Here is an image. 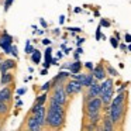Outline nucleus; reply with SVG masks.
<instances>
[{
  "mask_svg": "<svg viewBox=\"0 0 131 131\" xmlns=\"http://www.w3.org/2000/svg\"><path fill=\"white\" fill-rule=\"evenodd\" d=\"M125 97H127V93H125L124 90L123 92H118V94H117L116 97H113V100L110 102V107H113V106H117V104H120V103H124L125 102Z\"/></svg>",
  "mask_w": 131,
  "mask_h": 131,
  "instance_id": "nucleus-17",
  "label": "nucleus"
},
{
  "mask_svg": "<svg viewBox=\"0 0 131 131\" xmlns=\"http://www.w3.org/2000/svg\"><path fill=\"white\" fill-rule=\"evenodd\" d=\"M108 107H110V106H108ZM124 113H125V102L110 107L108 114H110V118H111V121L114 123V125L123 121V118H124Z\"/></svg>",
  "mask_w": 131,
  "mask_h": 131,
  "instance_id": "nucleus-3",
  "label": "nucleus"
},
{
  "mask_svg": "<svg viewBox=\"0 0 131 131\" xmlns=\"http://www.w3.org/2000/svg\"><path fill=\"white\" fill-rule=\"evenodd\" d=\"M110 42H111V45H113V48H117V47H118V38H110Z\"/></svg>",
  "mask_w": 131,
  "mask_h": 131,
  "instance_id": "nucleus-27",
  "label": "nucleus"
},
{
  "mask_svg": "<svg viewBox=\"0 0 131 131\" xmlns=\"http://www.w3.org/2000/svg\"><path fill=\"white\" fill-rule=\"evenodd\" d=\"M41 42H42V44H44V45H47V47H48V45H49V44H51V40H48V38H44V40H42V41H41Z\"/></svg>",
  "mask_w": 131,
  "mask_h": 131,
  "instance_id": "nucleus-33",
  "label": "nucleus"
},
{
  "mask_svg": "<svg viewBox=\"0 0 131 131\" xmlns=\"http://www.w3.org/2000/svg\"><path fill=\"white\" fill-rule=\"evenodd\" d=\"M113 94H114V88L113 89H110V90H107V92H104V93H102L100 94V99H102V103H103V106H108L110 104V102L113 100Z\"/></svg>",
  "mask_w": 131,
  "mask_h": 131,
  "instance_id": "nucleus-15",
  "label": "nucleus"
},
{
  "mask_svg": "<svg viewBox=\"0 0 131 131\" xmlns=\"http://www.w3.org/2000/svg\"><path fill=\"white\" fill-rule=\"evenodd\" d=\"M65 118L66 113L57 111L47 107V118H45V128L49 130H61L65 127Z\"/></svg>",
  "mask_w": 131,
  "mask_h": 131,
  "instance_id": "nucleus-1",
  "label": "nucleus"
},
{
  "mask_svg": "<svg viewBox=\"0 0 131 131\" xmlns=\"http://www.w3.org/2000/svg\"><path fill=\"white\" fill-rule=\"evenodd\" d=\"M13 80H14V75L12 73V71L3 72V73H2V78H0V85L2 86L10 85V83H13Z\"/></svg>",
  "mask_w": 131,
  "mask_h": 131,
  "instance_id": "nucleus-13",
  "label": "nucleus"
},
{
  "mask_svg": "<svg viewBox=\"0 0 131 131\" xmlns=\"http://www.w3.org/2000/svg\"><path fill=\"white\" fill-rule=\"evenodd\" d=\"M85 68H86V69H89V71L92 72V69H93L94 66H93V63H92V62H86V63H85Z\"/></svg>",
  "mask_w": 131,
  "mask_h": 131,
  "instance_id": "nucleus-30",
  "label": "nucleus"
},
{
  "mask_svg": "<svg viewBox=\"0 0 131 131\" xmlns=\"http://www.w3.org/2000/svg\"><path fill=\"white\" fill-rule=\"evenodd\" d=\"M94 80H96V79H94V76H93L92 72H90V73H86L85 75V79H83V82H82V86H83V88H89Z\"/></svg>",
  "mask_w": 131,
  "mask_h": 131,
  "instance_id": "nucleus-20",
  "label": "nucleus"
},
{
  "mask_svg": "<svg viewBox=\"0 0 131 131\" xmlns=\"http://www.w3.org/2000/svg\"><path fill=\"white\" fill-rule=\"evenodd\" d=\"M82 90H83V86H82V83L78 82V80L71 79V80H68V82H65V92H66V94H68V97L75 96V94L80 93Z\"/></svg>",
  "mask_w": 131,
  "mask_h": 131,
  "instance_id": "nucleus-6",
  "label": "nucleus"
},
{
  "mask_svg": "<svg viewBox=\"0 0 131 131\" xmlns=\"http://www.w3.org/2000/svg\"><path fill=\"white\" fill-rule=\"evenodd\" d=\"M82 62H80L79 59H76L75 61L73 63H69L68 66H66V68L69 69V71H71V73H79L80 72V69H82Z\"/></svg>",
  "mask_w": 131,
  "mask_h": 131,
  "instance_id": "nucleus-19",
  "label": "nucleus"
},
{
  "mask_svg": "<svg viewBox=\"0 0 131 131\" xmlns=\"http://www.w3.org/2000/svg\"><path fill=\"white\" fill-rule=\"evenodd\" d=\"M114 88V82L111 78H106V79L102 80V83H100V94L104 93V92L110 90V89Z\"/></svg>",
  "mask_w": 131,
  "mask_h": 131,
  "instance_id": "nucleus-14",
  "label": "nucleus"
},
{
  "mask_svg": "<svg viewBox=\"0 0 131 131\" xmlns=\"http://www.w3.org/2000/svg\"><path fill=\"white\" fill-rule=\"evenodd\" d=\"M32 51H34V48H32L31 42H30V41H27V42H26V54H30V55H31Z\"/></svg>",
  "mask_w": 131,
  "mask_h": 131,
  "instance_id": "nucleus-26",
  "label": "nucleus"
},
{
  "mask_svg": "<svg viewBox=\"0 0 131 131\" xmlns=\"http://www.w3.org/2000/svg\"><path fill=\"white\" fill-rule=\"evenodd\" d=\"M68 30H71V31H73V32H79L80 31V28H79V27H71V28H68Z\"/></svg>",
  "mask_w": 131,
  "mask_h": 131,
  "instance_id": "nucleus-35",
  "label": "nucleus"
},
{
  "mask_svg": "<svg viewBox=\"0 0 131 131\" xmlns=\"http://www.w3.org/2000/svg\"><path fill=\"white\" fill-rule=\"evenodd\" d=\"M12 97H13V86H12V83H10V85L3 86V89L0 90V102L9 103L10 100H12Z\"/></svg>",
  "mask_w": 131,
  "mask_h": 131,
  "instance_id": "nucleus-10",
  "label": "nucleus"
},
{
  "mask_svg": "<svg viewBox=\"0 0 131 131\" xmlns=\"http://www.w3.org/2000/svg\"><path fill=\"white\" fill-rule=\"evenodd\" d=\"M12 3H13V0H6V3H4V10H9V7L12 6Z\"/></svg>",
  "mask_w": 131,
  "mask_h": 131,
  "instance_id": "nucleus-29",
  "label": "nucleus"
},
{
  "mask_svg": "<svg viewBox=\"0 0 131 131\" xmlns=\"http://www.w3.org/2000/svg\"><path fill=\"white\" fill-rule=\"evenodd\" d=\"M103 108V103L100 97H93V99H89L85 102V114H94V113H102Z\"/></svg>",
  "mask_w": 131,
  "mask_h": 131,
  "instance_id": "nucleus-4",
  "label": "nucleus"
},
{
  "mask_svg": "<svg viewBox=\"0 0 131 131\" xmlns=\"http://www.w3.org/2000/svg\"><path fill=\"white\" fill-rule=\"evenodd\" d=\"M47 100H48V93H47V92H42V94L37 96V99H35V103H38V104H45Z\"/></svg>",
  "mask_w": 131,
  "mask_h": 131,
  "instance_id": "nucleus-22",
  "label": "nucleus"
},
{
  "mask_svg": "<svg viewBox=\"0 0 131 131\" xmlns=\"http://www.w3.org/2000/svg\"><path fill=\"white\" fill-rule=\"evenodd\" d=\"M71 76V72H68V71H61L57 75V76L52 79V83H58V82H62V83H65L66 82V79Z\"/></svg>",
  "mask_w": 131,
  "mask_h": 131,
  "instance_id": "nucleus-18",
  "label": "nucleus"
},
{
  "mask_svg": "<svg viewBox=\"0 0 131 131\" xmlns=\"http://www.w3.org/2000/svg\"><path fill=\"white\" fill-rule=\"evenodd\" d=\"M17 63H16L14 59H4L2 61V65H0V73L3 72H7V71H12V69H16Z\"/></svg>",
  "mask_w": 131,
  "mask_h": 131,
  "instance_id": "nucleus-12",
  "label": "nucleus"
},
{
  "mask_svg": "<svg viewBox=\"0 0 131 131\" xmlns=\"http://www.w3.org/2000/svg\"><path fill=\"white\" fill-rule=\"evenodd\" d=\"M12 45H13V37L9 32L3 31L2 35H0V47L3 48L4 54H12V51H13Z\"/></svg>",
  "mask_w": 131,
  "mask_h": 131,
  "instance_id": "nucleus-7",
  "label": "nucleus"
},
{
  "mask_svg": "<svg viewBox=\"0 0 131 131\" xmlns=\"http://www.w3.org/2000/svg\"><path fill=\"white\" fill-rule=\"evenodd\" d=\"M58 58H51V65H58Z\"/></svg>",
  "mask_w": 131,
  "mask_h": 131,
  "instance_id": "nucleus-36",
  "label": "nucleus"
},
{
  "mask_svg": "<svg viewBox=\"0 0 131 131\" xmlns=\"http://www.w3.org/2000/svg\"><path fill=\"white\" fill-rule=\"evenodd\" d=\"M24 127H26L28 131H40V130H42V125L35 120V117L32 116V114H30V116L27 117L26 125H24Z\"/></svg>",
  "mask_w": 131,
  "mask_h": 131,
  "instance_id": "nucleus-9",
  "label": "nucleus"
},
{
  "mask_svg": "<svg viewBox=\"0 0 131 131\" xmlns=\"http://www.w3.org/2000/svg\"><path fill=\"white\" fill-rule=\"evenodd\" d=\"M128 51H131V42H130V45H128Z\"/></svg>",
  "mask_w": 131,
  "mask_h": 131,
  "instance_id": "nucleus-47",
  "label": "nucleus"
},
{
  "mask_svg": "<svg viewBox=\"0 0 131 131\" xmlns=\"http://www.w3.org/2000/svg\"><path fill=\"white\" fill-rule=\"evenodd\" d=\"M102 123H103V130L104 131H113L114 130V123L111 121L108 113H106V116L102 118Z\"/></svg>",
  "mask_w": 131,
  "mask_h": 131,
  "instance_id": "nucleus-16",
  "label": "nucleus"
},
{
  "mask_svg": "<svg viewBox=\"0 0 131 131\" xmlns=\"http://www.w3.org/2000/svg\"><path fill=\"white\" fill-rule=\"evenodd\" d=\"M31 114L35 117V120L42 125V128H45V118H47V107H45V104L34 103L32 107H31Z\"/></svg>",
  "mask_w": 131,
  "mask_h": 131,
  "instance_id": "nucleus-5",
  "label": "nucleus"
},
{
  "mask_svg": "<svg viewBox=\"0 0 131 131\" xmlns=\"http://www.w3.org/2000/svg\"><path fill=\"white\" fill-rule=\"evenodd\" d=\"M12 48H13V51H12V55H13V57H14V58H17V57H18V51H17V47H16V45H12Z\"/></svg>",
  "mask_w": 131,
  "mask_h": 131,
  "instance_id": "nucleus-28",
  "label": "nucleus"
},
{
  "mask_svg": "<svg viewBox=\"0 0 131 131\" xmlns=\"http://www.w3.org/2000/svg\"><path fill=\"white\" fill-rule=\"evenodd\" d=\"M31 61H32V63H40L41 62V52L40 51H37V49H34V51L31 52Z\"/></svg>",
  "mask_w": 131,
  "mask_h": 131,
  "instance_id": "nucleus-21",
  "label": "nucleus"
},
{
  "mask_svg": "<svg viewBox=\"0 0 131 131\" xmlns=\"http://www.w3.org/2000/svg\"><path fill=\"white\" fill-rule=\"evenodd\" d=\"M40 73H41V75H44V76H45V75H47V73H48V69H47V68H44V69H42V71H41V72H40Z\"/></svg>",
  "mask_w": 131,
  "mask_h": 131,
  "instance_id": "nucleus-39",
  "label": "nucleus"
},
{
  "mask_svg": "<svg viewBox=\"0 0 131 131\" xmlns=\"http://www.w3.org/2000/svg\"><path fill=\"white\" fill-rule=\"evenodd\" d=\"M104 68H106V72H107V75H110L111 78H117V76H118V72H117L116 69L113 68V66H110V65H106Z\"/></svg>",
  "mask_w": 131,
  "mask_h": 131,
  "instance_id": "nucleus-24",
  "label": "nucleus"
},
{
  "mask_svg": "<svg viewBox=\"0 0 131 131\" xmlns=\"http://www.w3.org/2000/svg\"><path fill=\"white\" fill-rule=\"evenodd\" d=\"M120 48H121V49H123V51H124V49H125V48H127V47H125V45H124V44H121V45H120Z\"/></svg>",
  "mask_w": 131,
  "mask_h": 131,
  "instance_id": "nucleus-46",
  "label": "nucleus"
},
{
  "mask_svg": "<svg viewBox=\"0 0 131 131\" xmlns=\"http://www.w3.org/2000/svg\"><path fill=\"white\" fill-rule=\"evenodd\" d=\"M92 73H93L94 79H96V80H100V82H102L103 79H106V76H107L106 68H104V65H102V63H99L97 66H94V68L92 69Z\"/></svg>",
  "mask_w": 131,
  "mask_h": 131,
  "instance_id": "nucleus-11",
  "label": "nucleus"
},
{
  "mask_svg": "<svg viewBox=\"0 0 131 131\" xmlns=\"http://www.w3.org/2000/svg\"><path fill=\"white\" fill-rule=\"evenodd\" d=\"M62 51H59V52H58V54H57V58H62Z\"/></svg>",
  "mask_w": 131,
  "mask_h": 131,
  "instance_id": "nucleus-43",
  "label": "nucleus"
},
{
  "mask_svg": "<svg viewBox=\"0 0 131 131\" xmlns=\"http://www.w3.org/2000/svg\"><path fill=\"white\" fill-rule=\"evenodd\" d=\"M86 89H88V92H86V94H85V102L89 100V99H93V97H99L100 96V83H97L96 80Z\"/></svg>",
  "mask_w": 131,
  "mask_h": 131,
  "instance_id": "nucleus-8",
  "label": "nucleus"
},
{
  "mask_svg": "<svg viewBox=\"0 0 131 131\" xmlns=\"http://www.w3.org/2000/svg\"><path fill=\"white\" fill-rule=\"evenodd\" d=\"M76 52H78V54H82L83 49H82V48H78V49H76Z\"/></svg>",
  "mask_w": 131,
  "mask_h": 131,
  "instance_id": "nucleus-44",
  "label": "nucleus"
},
{
  "mask_svg": "<svg viewBox=\"0 0 131 131\" xmlns=\"http://www.w3.org/2000/svg\"><path fill=\"white\" fill-rule=\"evenodd\" d=\"M40 23H41V26H42L44 28H45V27H47V21L44 20V18H40Z\"/></svg>",
  "mask_w": 131,
  "mask_h": 131,
  "instance_id": "nucleus-37",
  "label": "nucleus"
},
{
  "mask_svg": "<svg viewBox=\"0 0 131 131\" xmlns=\"http://www.w3.org/2000/svg\"><path fill=\"white\" fill-rule=\"evenodd\" d=\"M100 38H102V34H100V26H99V28H97V32H96V40L99 41Z\"/></svg>",
  "mask_w": 131,
  "mask_h": 131,
  "instance_id": "nucleus-34",
  "label": "nucleus"
},
{
  "mask_svg": "<svg viewBox=\"0 0 131 131\" xmlns=\"http://www.w3.org/2000/svg\"><path fill=\"white\" fill-rule=\"evenodd\" d=\"M83 41H85V40H83V38H78V41H76V44H78V45H80V44H82V42H83Z\"/></svg>",
  "mask_w": 131,
  "mask_h": 131,
  "instance_id": "nucleus-41",
  "label": "nucleus"
},
{
  "mask_svg": "<svg viewBox=\"0 0 131 131\" xmlns=\"http://www.w3.org/2000/svg\"><path fill=\"white\" fill-rule=\"evenodd\" d=\"M27 92L26 88H21V89H17V96H21V94H24Z\"/></svg>",
  "mask_w": 131,
  "mask_h": 131,
  "instance_id": "nucleus-31",
  "label": "nucleus"
},
{
  "mask_svg": "<svg viewBox=\"0 0 131 131\" xmlns=\"http://www.w3.org/2000/svg\"><path fill=\"white\" fill-rule=\"evenodd\" d=\"M51 85H52V80H51V82L44 83L42 86H40V90H41V92H48L49 89H51Z\"/></svg>",
  "mask_w": 131,
  "mask_h": 131,
  "instance_id": "nucleus-25",
  "label": "nucleus"
},
{
  "mask_svg": "<svg viewBox=\"0 0 131 131\" xmlns=\"http://www.w3.org/2000/svg\"><path fill=\"white\" fill-rule=\"evenodd\" d=\"M28 72H30V73H32V72H34V68H32V66H30V68H28Z\"/></svg>",
  "mask_w": 131,
  "mask_h": 131,
  "instance_id": "nucleus-45",
  "label": "nucleus"
},
{
  "mask_svg": "<svg viewBox=\"0 0 131 131\" xmlns=\"http://www.w3.org/2000/svg\"><path fill=\"white\" fill-rule=\"evenodd\" d=\"M63 21H65V16H61V17H59V23L63 24Z\"/></svg>",
  "mask_w": 131,
  "mask_h": 131,
  "instance_id": "nucleus-42",
  "label": "nucleus"
},
{
  "mask_svg": "<svg viewBox=\"0 0 131 131\" xmlns=\"http://www.w3.org/2000/svg\"><path fill=\"white\" fill-rule=\"evenodd\" d=\"M52 85H54V86H51L52 93H51V97H48V100H52L55 103L66 106V103H68V94L65 92V83L58 82V83H52Z\"/></svg>",
  "mask_w": 131,
  "mask_h": 131,
  "instance_id": "nucleus-2",
  "label": "nucleus"
},
{
  "mask_svg": "<svg viewBox=\"0 0 131 131\" xmlns=\"http://www.w3.org/2000/svg\"><path fill=\"white\" fill-rule=\"evenodd\" d=\"M100 26H103V27H110V23H108L107 20H102V21H100Z\"/></svg>",
  "mask_w": 131,
  "mask_h": 131,
  "instance_id": "nucleus-32",
  "label": "nucleus"
},
{
  "mask_svg": "<svg viewBox=\"0 0 131 131\" xmlns=\"http://www.w3.org/2000/svg\"><path fill=\"white\" fill-rule=\"evenodd\" d=\"M20 106H23V102H21V100H17V103H16V107H20Z\"/></svg>",
  "mask_w": 131,
  "mask_h": 131,
  "instance_id": "nucleus-40",
  "label": "nucleus"
},
{
  "mask_svg": "<svg viewBox=\"0 0 131 131\" xmlns=\"http://www.w3.org/2000/svg\"><path fill=\"white\" fill-rule=\"evenodd\" d=\"M125 41H127V42H131V34H125Z\"/></svg>",
  "mask_w": 131,
  "mask_h": 131,
  "instance_id": "nucleus-38",
  "label": "nucleus"
},
{
  "mask_svg": "<svg viewBox=\"0 0 131 131\" xmlns=\"http://www.w3.org/2000/svg\"><path fill=\"white\" fill-rule=\"evenodd\" d=\"M9 113V103L0 102V116H6Z\"/></svg>",
  "mask_w": 131,
  "mask_h": 131,
  "instance_id": "nucleus-23",
  "label": "nucleus"
}]
</instances>
